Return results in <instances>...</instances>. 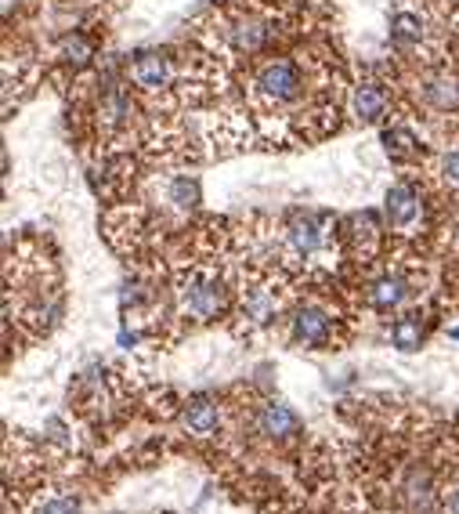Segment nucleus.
Here are the masks:
<instances>
[{"instance_id": "18", "label": "nucleus", "mask_w": 459, "mask_h": 514, "mask_svg": "<svg viewBox=\"0 0 459 514\" xmlns=\"http://www.w3.org/2000/svg\"><path fill=\"white\" fill-rule=\"evenodd\" d=\"M452 337H456V341H459V326H456V330H452Z\"/></svg>"}, {"instance_id": "6", "label": "nucleus", "mask_w": 459, "mask_h": 514, "mask_svg": "<svg viewBox=\"0 0 459 514\" xmlns=\"http://www.w3.org/2000/svg\"><path fill=\"white\" fill-rule=\"evenodd\" d=\"M387 229L398 239H413L423 232V218H427V203H423V189L413 178H398L387 189L384 200Z\"/></svg>"}, {"instance_id": "5", "label": "nucleus", "mask_w": 459, "mask_h": 514, "mask_svg": "<svg viewBox=\"0 0 459 514\" xmlns=\"http://www.w3.org/2000/svg\"><path fill=\"white\" fill-rule=\"evenodd\" d=\"M347 113L351 120L362 127H376L387 124L394 116V84L391 77H376V73H366L358 77L347 91Z\"/></svg>"}, {"instance_id": "16", "label": "nucleus", "mask_w": 459, "mask_h": 514, "mask_svg": "<svg viewBox=\"0 0 459 514\" xmlns=\"http://www.w3.org/2000/svg\"><path fill=\"white\" fill-rule=\"evenodd\" d=\"M37 514H80V500L76 496H51L47 504H40Z\"/></svg>"}, {"instance_id": "2", "label": "nucleus", "mask_w": 459, "mask_h": 514, "mask_svg": "<svg viewBox=\"0 0 459 514\" xmlns=\"http://www.w3.org/2000/svg\"><path fill=\"white\" fill-rule=\"evenodd\" d=\"M337 218L333 214H322V210H293L286 214L279 229V257L282 265H311L319 261L322 254L337 250Z\"/></svg>"}, {"instance_id": "3", "label": "nucleus", "mask_w": 459, "mask_h": 514, "mask_svg": "<svg viewBox=\"0 0 459 514\" xmlns=\"http://www.w3.org/2000/svg\"><path fill=\"white\" fill-rule=\"evenodd\" d=\"M413 98L431 120H459V66L441 58L434 66L409 69Z\"/></svg>"}, {"instance_id": "4", "label": "nucleus", "mask_w": 459, "mask_h": 514, "mask_svg": "<svg viewBox=\"0 0 459 514\" xmlns=\"http://www.w3.org/2000/svg\"><path fill=\"white\" fill-rule=\"evenodd\" d=\"M282 308H286V297H282L279 283L272 276H257L250 279V286L239 290V305H235V319H239V330L243 334H264L279 323Z\"/></svg>"}, {"instance_id": "10", "label": "nucleus", "mask_w": 459, "mask_h": 514, "mask_svg": "<svg viewBox=\"0 0 459 514\" xmlns=\"http://www.w3.org/2000/svg\"><path fill=\"white\" fill-rule=\"evenodd\" d=\"M409 294H413V283H409V276L405 272H398V268H387V272H380V276L369 279L366 286V301L373 312H398V308L409 301Z\"/></svg>"}, {"instance_id": "12", "label": "nucleus", "mask_w": 459, "mask_h": 514, "mask_svg": "<svg viewBox=\"0 0 459 514\" xmlns=\"http://www.w3.org/2000/svg\"><path fill=\"white\" fill-rule=\"evenodd\" d=\"M257 431H264L268 438H293L300 435V417L286 402H264L257 410Z\"/></svg>"}, {"instance_id": "8", "label": "nucleus", "mask_w": 459, "mask_h": 514, "mask_svg": "<svg viewBox=\"0 0 459 514\" xmlns=\"http://www.w3.org/2000/svg\"><path fill=\"white\" fill-rule=\"evenodd\" d=\"M47 58H51V66H55L62 77L76 80L98 62V40H94V33H87V29L80 26L66 29V33H58V40L51 44Z\"/></svg>"}, {"instance_id": "9", "label": "nucleus", "mask_w": 459, "mask_h": 514, "mask_svg": "<svg viewBox=\"0 0 459 514\" xmlns=\"http://www.w3.org/2000/svg\"><path fill=\"white\" fill-rule=\"evenodd\" d=\"M380 236H384V229H380V218H376L373 210L351 214V218L344 221V229H340V243H344V250L355 257V261H373Z\"/></svg>"}, {"instance_id": "7", "label": "nucleus", "mask_w": 459, "mask_h": 514, "mask_svg": "<svg viewBox=\"0 0 459 514\" xmlns=\"http://www.w3.org/2000/svg\"><path fill=\"white\" fill-rule=\"evenodd\" d=\"M290 341L308 352L337 348V315L319 301H304L290 312Z\"/></svg>"}, {"instance_id": "13", "label": "nucleus", "mask_w": 459, "mask_h": 514, "mask_svg": "<svg viewBox=\"0 0 459 514\" xmlns=\"http://www.w3.org/2000/svg\"><path fill=\"white\" fill-rule=\"evenodd\" d=\"M185 428L192 431V435H199V438L214 435V431L221 428V406H217L210 395H196V399H188Z\"/></svg>"}, {"instance_id": "11", "label": "nucleus", "mask_w": 459, "mask_h": 514, "mask_svg": "<svg viewBox=\"0 0 459 514\" xmlns=\"http://www.w3.org/2000/svg\"><path fill=\"white\" fill-rule=\"evenodd\" d=\"M384 153L398 167H416L427 156V145H423V138L409 124H391L384 127Z\"/></svg>"}, {"instance_id": "1", "label": "nucleus", "mask_w": 459, "mask_h": 514, "mask_svg": "<svg viewBox=\"0 0 459 514\" xmlns=\"http://www.w3.org/2000/svg\"><path fill=\"white\" fill-rule=\"evenodd\" d=\"M174 308L188 323H214L232 308V286L210 265H188L174 279Z\"/></svg>"}, {"instance_id": "17", "label": "nucleus", "mask_w": 459, "mask_h": 514, "mask_svg": "<svg viewBox=\"0 0 459 514\" xmlns=\"http://www.w3.org/2000/svg\"><path fill=\"white\" fill-rule=\"evenodd\" d=\"M445 514H459V486L445 493Z\"/></svg>"}, {"instance_id": "14", "label": "nucleus", "mask_w": 459, "mask_h": 514, "mask_svg": "<svg viewBox=\"0 0 459 514\" xmlns=\"http://www.w3.org/2000/svg\"><path fill=\"white\" fill-rule=\"evenodd\" d=\"M423 337H427V323H423L420 308H413V312H402L398 319H394L391 344L398 348V352H416V348L423 344Z\"/></svg>"}, {"instance_id": "15", "label": "nucleus", "mask_w": 459, "mask_h": 514, "mask_svg": "<svg viewBox=\"0 0 459 514\" xmlns=\"http://www.w3.org/2000/svg\"><path fill=\"white\" fill-rule=\"evenodd\" d=\"M441 181H445V189L459 192V142L441 156Z\"/></svg>"}]
</instances>
